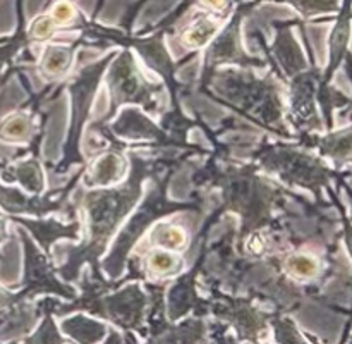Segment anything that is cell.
Listing matches in <instances>:
<instances>
[{
    "mask_svg": "<svg viewBox=\"0 0 352 344\" xmlns=\"http://www.w3.org/2000/svg\"><path fill=\"white\" fill-rule=\"evenodd\" d=\"M133 175H131V181L127 182L126 188L89 193V196L86 198V206H88L89 222H91L89 224L91 239H89L88 246L82 248L81 255H74L72 261L78 257L79 260H82V258L93 260L95 257H98V253L105 248L107 241L112 236L116 227L124 219V213L136 203L138 195L141 191L140 186L146 162H141L140 158H134L133 155Z\"/></svg>",
    "mask_w": 352,
    "mask_h": 344,
    "instance_id": "6da1fadb",
    "label": "cell"
},
{
    "mask_svg": "<svg viewBox=\"0 0 352 344\" xmlns=\"http://www.w3.org/2000/svg\"><path fill=\"white\" fill-rule=\"evenodd\" d=\"M261 162L270 171H277L289 184L311 189L318 202H323L322 188H332L330 179L339 175V171L327 167L320 158L289 147L274 148Z\"/></svg>",
    "mask_w": 352,
    "mask_h": 344,
    "instance_id": "7a4b0ae2",
    "label": "cell"
},
{
    "mask_svg": "<svg viewBox=\"0 0 352 344\" xmlns=\"http://www.w3.org/2000/svg\"><path fill=\"white\" fill-rule=\"evenodd\" d=\"M291 122L302 133L322 127L318 110H316V92L322 81V71L315 64L306 71L291 78Z\"/></svg>",
    "mask_w": 352,
    "mask_h": 344,
    "instance_id": "3957f363",
    "label": "cell"
},
{
    "mask_svg": "<svg viewBox=\"0 0 352 344\" xmlns=\"http://www.w3.org/2000/svg\"><path fill=\"white\" fill-rule=\"evenodd\" d=\"M351 28H352V0H342L340 10L337 12L336 24L332 28L329 40V65L327 71L322 74L320 85H330L333 74L342 64L346 54L349 52V40H351Z\"/></svg>",
    "mask_w": 352,
    "mask_h": 344,
    "instance_id": "277c9868",
    "label": "cell"
},
{
    "mask_svg": "<svg viewBox=\"0 0 352 344\" xmlns=\"http://www.w3.org/2000/svg\"><path fill=\"white\" fill-rule=\"evenodd\" d=\"M299 23H301L299 19L287 21V23H274V26L277 28V40H275L272 48H274V54L277 55L282 69H284V72L289 78H294L296 74L308 69V62H306L305 54H302L301 47L296 41L291 30V26Z\"/></svg>",
    "mask_w": 352,
    "mask_h": 344,
    "instance_id": "5b68a950",
    "label": "cell"
},
{
    "mask_svg": "<svg viewBox=\"0 0 352 344\" xmlns=\"http://www.w3.org/2000/svg\"><path fill=\"white\" fill-rule=\"evenodd\" d=\"M175 21H181L177 24L179 41L186 50H199L205 47L220 28V19H215L205 12H192L186 21L179 17Z\"/></svg>",
    "mask_w": 352,
    "mask_h": 344,
    "instance_id": "8992f818",
    "label": "cell"
},
{
    "mask_svg": "<svg viewBox=\"0 0 352 344\" xmlns=\"http://www.w3.org/2000/svg\"><path fill=\"white\" fill-rule=\"evenodd\" d=\"M54 208L57 203H45L36 202L33 198H28L21 189L9 188V186L0 184V208L6 213L12 215H19V213H34V215H43L47 208Z\"/></svg>",
    "mask_w": 352,
    "mask_h": 344,
    "instance_id": "52a82bcc",
    "label": "cell"
},
{
    "mask_svg": "<svg viewBox=\"0 0 352 344\" xmlns=\"http://www.w3.org/2000/svg\"><path fill=\"white\" fill-rule=\"evenodd\" d=\"M2 179L9 182L17 181L28 191L41 193V189H43V174H41L40 165L34 158L2 165Z\"/></svg>",
    "mask_w": 352,
    "mask_h": 344,
    "instance_id": "ba28073f",
    "label": "cell"
},
{
    "mask_svg": "<svg viewBox=\"0 0 352 344\" xmlns=\"http://www.w3.org/2000/svg\"><path fill=\"white\" fill-rule=\"evenodd\" d=\"M124 171V158L119 153H105L100 157L86 174V184L88 186H107L110 182L119 181Z\"/></svg>",
    "mask_w": 352,
    "mask_h": 344,
    "instance_id": "9c48e42d",
    "label": "cell"
},
{
    "mask_svg": "<svg viewBox=\"0 0 352 344\" xmlns=\"http://www.w3.org/2000/svg\"><path fill=\"white\" fill-rule=\"evenodd\" d=\"M34 117L16 112L0 122V140L7 143H30L34 136Z\"/></svg>",
    "mask_w": 352,
    "mask_h": 344,
    "instance_id": "30bf717a",
    "label": "cell"
},
{
    "mask_svg": "<svg viewBox=\"0 0 352 344\" xmlns=\"http://www.w3.org/2000/svg\"><path fill=\"white\" fill-rule=\"evenodd\" d=\"M72 61V48L65 45H48L41 57V74L50 79L62 78Z\"/></svg>",
    "mask_w": 352,
    "mask_h": 344,
    "instance_id": "8fae6325",
    "label": "cell"
},
{
    "mask_svg": "<svg viewBox=\"0 0 352 344\" xmlns=\"http://www.w3.org/2000/svg\"><path fill=\"white\" fill-rule=\"evenodd\" d=\"M186 241H188V233L184 230V227L175 226V224H160V226L155 227L150 234L151 244L170 248V250L184 248Z\"/></svg>",
    "mask_w": 352,
    "mask_h": 344,
    "instance_id": "7c38bea8",
    "label": "cell"
},
{
    "mask_svg": "<svg viewBox=\"0 0 352 344\" xmlns=\"http://www.w3.org/2000/svg\"><path fill=\"white\" fill-rule=\"evenodd\" d=\"M182 260L177 255L165 253V251H151L146 257V268L151 275H158V277H165V275L177 274L181 270Z\"/></svg>",
    "mask_w": 352,
    "mask_h": 344,
    "instance_id": "4fadbf2b",
    "label": "cell"
},
{
    "mask_svg": "<svg viewBox=\"0 0 352 344\" xmlns=\"http://www.w3.org/2000/svg\"><path fill=\"white\" fill-rule=\"evenodd\" d=\"M282 2H289L298 9L302 19H313L316 16H323V14H337L340 10V3L342 0H282Z\"/></svg>",
    "mask_w": 352,
    "mask_h": 344,
    "instance_id": "5bb4252c",
    "label": "cell"
},
{
    "mask_svg": "<svg viewBox=\"0 0 352 344\" xmlns=\"http://www.w3.org/2000/svg\"><path fill=\"white\" fill-rule=\"evenodd\" d=\"M285 268L291 274L298 275V277H315L320 272V264L316 258L309 257V255H291L287 260L284 261Z\"/></svg>",
    "mask_w": 352,
    "mask_h": 344,
    "instance_id": "9a60e30c",
    "label": "cell"
},
{
    "mask_svg": "<svg viewBox=\"0 0 352 344\" xmlns=\"http://www.w3.org/2000/svg\"><path fill=\"white\" fill-rule=\"evenodd\" d=\"M26 43H30V41H28L26 31L23 30V26H19V31H17L10 40L2 41V45H0V79H2V72L3 67L7 65V62H9L10 58L21 50V47H24Z\"/></svg>",
    "mask_w": 352,
    "mask_h": 344,
    "instance_id": "2e32d148",
    "label": "cell"
},
{
    "mask_svg": "<svg viewBox=\"0 0 352 344\" xmlns=\"http://www.w3.org/2000/svg\"><path fill=\"white\" fill-rule=\"evenodd\" d=\"M55 26L50 16H38L34 17L33 23L30 24V28L26 30L28 41H43L47 38H50L55 33Z\"/></svg>",
    "mask_w": 352,
    "mask_h": 344,
    "instance_id": "e0dca14e",
    "label": "cell"
},
{
    "mask_svg": "<svg viewBox=\"0 0 352 344\" xmlns=\"http://www.w3.org/2000/svg\"><path fill=\"white\" fill-rule=\"evenodd\" d=\"M48 16L54 19V23L57 26H67V24H72L74 21H78V10L72 6L71 0H58V2L54 3Z\"/></svg>",
    "mask_w": 352,
    "mask_h": 344,
    "instance_id": "ac0fdd59",
    "label": "cell"
},
{
    "mask_svg": "<svg viewBox=\"0 0 352 344\" xmlns=\"http://www.w3.org/2000/svg\"><path fill=\"white\" fill-rule=\"evenodd\" d=\"M192 3H198L199 7H205L210 12H219L222 16H227L232 7V0H192Z\"/></svg>",
    "mask_w": 352,
    "mask_h": 344,
    "instance_id": "d6986e66",
    "label": "cell"
},
{
    "mask_svg": "<svg viewBox=\"0 0 352 344\" xmlns=\"http://www.w3.org/2000/svg\"><path fill=\"white\" fill-rule=\"evenodd\" d=\"M344 69H346L347 78H349V81L352 83V54H351V52H347L346 58H344ZM351 109H352V98H351L349 107H347V110H344V112H342V116H346V114H349Z\"/></svg>",
    "mask_w": 352,
    "mask_h": 344,
    "instance_id": "ffe728a7",
    "label": "cell"
},
{
    "mask_svg": "<svg viewBox=\"0 0 352 344\" xmlns=\"http://www.w3.org/2000/svg\"><path fill=\"white\" fill-rule=\"evenodd\" d=\"M19 299V296H14V294H9V292H6L3 289H0V308H3V306L10 305V303L17 301Z\"/></svg>",
    "mask_w": 352,
    "mask_h": 344,
    "instance_id": "44dd1931",
    "label": "cell"
},
{
    "mask_svg": "<svg viewBox=\"0 0 352 344\" xmlns=\"http://www.w3.org/2000/svg\"><path fill=\"white\" fill-rule=\"evenodd\" d=\"M337 181H339V184L340 186H342V188L344 189H346V193H347V196H349V200H351V206H352V188H351V186L349 184H347V182H346V179H344L342 178V175H337ZM351 222H352V215H351Z\"/></svg>",
    "mask_w": 352,
    "mask_h": 344,
    "instance_id": "7402d4cb",
    "label": "cell"
},
{
    "mask_svg": "<svg viewBox=\"0 0 352 344\" xmlns=\"http://www.w3.org/2000/svg\"><path fill=\"white\" fill-rule=\"evenodd\" d=\"M7 237V224L6 220L0 219V243H3V239Z\"/></svg>",
    "mask_w": 352,
    "mask_h": 344,
    "instance_id": "603a6c76",
    "label": "cell"
},
{
    "mask_svg": "<svg viewBox=\"0 0 352 344\" xmlns=\"http://www.w3.org/2000/svg\"><path fill=\"white\" fill-rule=\"evenodd\" d=\"M351 162H352V160H351Z\"/></svg>",
    "mask_w": 352,
    "mask_h": 344,
    "instance_id": "cb8c5ba5",
    "label": "cell"
}]
</instances>
